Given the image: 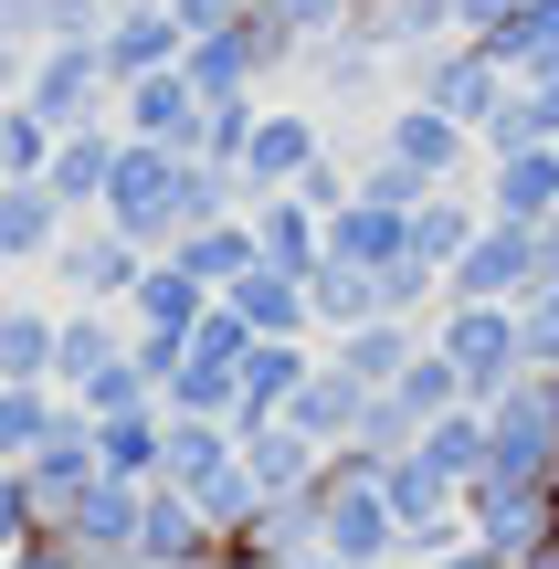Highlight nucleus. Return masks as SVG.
Instances as JSON below:
<instances>
[{
  "label": "nucleus",
  "mask_w": 559,
  "mask_h": 569,
  "mask_svg": "<svg viewBox=\"0 0 559 569\" xmlns=\"http://www.w3.org/2000/svg\"><path fill=\"white\" fill-rule=\"evenodd\" d=\"M486 211H497V222H549L559 211V148H507V159L486 169Z\"/></svg>",
  "instance_id": "obj_10"
},
{
  "label": "nucleus",
  "mask_w": 559,
  "mask_h": 569,
  "mask_svg": "<svg viewBox=\"0 0 559 569\" xmlns=\"http://www.w3.org/2000/svg\"><path fill=\"white\" fill-rule=\"evenodd\" d=\"M359 411H370V390H359L338 359H317V369H307V390L286 401V422L307 432V443H328V453H338V443H359Z\"/></svg>",
  "instance_id": "obj_6"
},
{
  "label": "nucleus",
  "mask_w": 559,
  "mask_h": 569,
  "mask_svg": "<svg viewBox=\"0 0 559 569\" xmlns=\"http://www.w3.org/2000/svg\"><path fill=\"white\" fill-rule=\"evenodd\" d=\"M53 264L74 274V296H138V274H148V243H127V232H84V243H63Z\"/></svg>",
  "instance_id": "obj_12"
},
{
  "label": "nucleus",
  "mask_w": 559,
  "mask_h": 569,
  "mask_svg": "<svg viewBox=\"0 0 559 569\" xmlns=\"http://www.w3.org/2000/svg\"><path fill=\"white\" fill-rule=\"evenodd\" d=\"M391 401L412 411V422H443V411H465V369L443 359L433 338H422V359H412V369H401V380H391Z\"/></svg>",
  "instance_id": "obj_16"
},
{
  "label": "nucleus",
  "mask_w": 559,
  "mask_h": 569,
  "mask_svg": "<svg viewBox=\"0 0 559 569\" xmlns=\"http://www.w3.org/2000/svg\"><path fill=\"white\" fill-rule=\"evenodd\" d=\"M106 359H127V327H106L96 306H84V317H74V327L53 338V390H84V380H96Z\"/></svg>",
  "instance_id": "obj_17"
},
{
  "label": "nucleus",
  "mask_w": 559,
  "mask_h": 569,
  "mask_svg": "<svg viewBox=\"0 0 559 569\" xmlns=\"http://www.w3.org/2000/svg\"><path fill=\"white\" fill-rule=\"evenodd\" d=\"M138 507H148V486H127V475H96V486H84L74 507L53 517V528L74 538L84 559H127V549H138Z\"/></svg>",
  "instance_id": "obj_5"
},
{
  "label": "nucleus",
  "mask_w": 559,
  "mask_h": 569,
  "mask_svg": "<svg viewBox=\"0 0 559 569\" xmlns=\"http://www.w3.org/2000/svg\"><path fill=\"white\" fill-rule=\"evenodd\" d=\"M422 338H433V327H412V317H370V327H338V369H349L359 390H391L401 369L422 359Z\"/></svg>",
  "instance_id": "obj_9"
},
{
  "label": "nucleus",
  "mask_w": 559,
  "mask_h": 569,
  "mask_svg": "<svg viewBox=\"0 0 559 569\" xmlns=\"http://www.w3.org/2000/svg\"><path fill=\"white\" fill-rule=\"evenodd\" d=\"M518 569H559V549H539V559H518Z\"/></svg>",
  "instance_id": "obj_24"
},
{
  "label": "nucleus",
  "mask_w": 559,
  "mask_h": 569,
  "mask_svg": "<svg viewBox=\"0 0 559 569\" xmlns=\"http://www.w3.org/2000/svg\"><path fill=\"white\" fill-rule=\"evenodd\" d=\"M96 569H148V559H96Z\"/></svg>",
  "instance_id": "obj_25"
},
{
  "label": "nucleus",
  "mask_w": 559,
  "mask_h": 569,
  "mask_svg": "<svg viewBox=\"0 0 559 569\" xmlns=\"http://www.w3.org/2000/svg\"><path fill=\"white\" fill-rule=\"evenodd\" d=\"M106 180H117V148L106 138H74V148H53V201H106Z\"/></svg>",
  "instance_id": "obj_19"
},
{
  "label": "nucleus",
  "mask_w": 559,
  "mask_h": 569,
  "mask_svg": "<svg viewBox=\"0 0 559 569\" xmlns=\"http://www.w3.org/2000/svg\"><path fill=\"white\" fill-rule=\"evenodd\" d=\"M433 348L465 369V401H507L528 380V338H518V306H443Z\"/></svg>",
  "instance_id": "obj_1"
},
{
  "label": "nucleus",
  "mask_w": 559,
  "mask_h": 569,
  "mask_svg": "<svg viewBox=\"0 0 559 569\" xmlns=\"http://www.w3.org/2000/svg\"><path fill=\"white\" fill-rule=\"evenodd\" d=\"M465 538H486V549H507V559H539V549H559V507H549V486L476 475V486H465Z\"/></svg>",
  "instance_id": "obj_2"
},
{
  "label": "nucleus",
  "mask_w": 559,
  "mask_h": 569,
  "mask_svg": "<svg viewBox=\"0 0 559 569\" xmlns=\"http://www.w3.org/2000/svg\"><path fill=\"white\" fill-rule=\"evenodd\" d=\"M0 569H96V559H84V549H74L63 528H42V538H21V549L0 559Z\"/></svg>",
  "instance_id": "obj_21"
},
{
  "label": "nucleus",
  "mask_w": 559,
  "mask_h": 569,
  "mask_svg": "<svg viewBox=\"0 0 559 569\" xmlns=\"http://www.w3.org/2000/svg\"><path fill=\"white\" fill-rule=\"evenodd\" d=\"M476 232H486V211H465L455 190H433V201L412 211V253H422V264H433V274H455V264H465V243H476Z\"/></svg>",
  "instance_id": "obj_15"
},
{
  "label": "nucleus",
  "mask_w": 559,
  "mask_h": 569,
  "mask_svg": "<svg viewBox=\"0 0 559 569\" xmlns=\"http://www.w3.org/2000/svg\"><path fill=\"white\" fill-rule=\"evenodd\" d=\"M222 306L253 327V338H307V327H317V296H307V274H286V264H253V274L222 296Z\"/></svg>",
  "instance_id": "obj_7"
},
{
  "label": "nucleus",
  "mask_w": 559,
  "mask_h": 569,
  "mask_svg": "<svg viewBox=\"0 0 559 569\" xmlns=\"http://www.w3.org/2000/svg\"><path fill=\"white\" fill-rule=\"evenodd\" d=\"M465 148H476V127H455L443 106H401V117H391V159H412L433 190L465 169Z\"/></svg>",
  "instance_id": "obj_11"
},
{
  "label": "nucleus",
  "mask_w": 559,
  "mask_h": 569,
  "mask_svg": "<svg viewBox=\"0 0 559 569\" xmlns=\"http://www.w3.org/2000/svg\"><path fill=\"white\" fill-rule=\"evenodd\" d=\"M528 232H539V284H559V211H549V222H528ZM539 284H528V296H539Z\"/></svg>",
  "instance_id": "obj_23"
},
{
  "label": "nucleus",
  "mask_w": 559,
  "mask_h": 569,
  "mask_svg": "<svg viewBox=\"0 0 559 569\" xmlns=\"http://www.w3.org/2000/svg\"><path fill=\"white\" fill-rule=\"evenodd\" d=\"M528 284H539V232L486 211V232L465 243V264L443 274V306H518Z\"/></svg>",
  "instance_id": "obj_3"
},
{
  "label": "nucleus",
  "mask_w": 559,
  "mask_h": 569,
  "mask_svg": "<svg viewBox=\"0 0 559 569\" xmlns=\"http://www.w3.org/2000/svg\"><path fill=\"white\" fill-rule=\"evenodd\" d=\"M232 443H243V475H253L264 507H296V496H317V475H328V443H307L296 422H253V432H232Z\"/></svg>",
  "instance_id": "obj_4"
},
{
  "label": "nucleus",
  "mask_w": 559,
  "mask_h": 569,
  "mask_svg": "<svg viewBox=\"0 0 559 569\" xmlns=\"http://www.w3.org/2000/svg\"><path fill=\"white\" fill-rule=\"evenodd\" d=\"M518 338H528V369H559V284L518 296Z\"/></svg>",
  "instance_id": "obj_20"
},
{
  "label": "nucleus",
  "mask_w": 559,
  "mask_h": 569,
  "mask_svg": "<svg viewBox=\"0 0 559 569\" xmlns=\"http://www.w3.org/2000/svg\"><path fill=\"white\" fill-rule=\"evenodd\" d=\"M433 569H518V559H507V549H486V538H455Z\"/></svg>",
  "instance_id": "obj_22"
},
{
  "label": "nucleus",
  "mask_w": 559,
  "mask_h": 569,
  "mask_svg": "<svg viewBox=\"0 0 559 569\" xmlns=\"http://www.w3.org/2000/svg\"><path fill=\"white\" fill-rule=\"evenodd\" d=\"M232 465H243L232 422H180V411H169V443H159V486H180V496H211V486H222Z\"/></svg>",
  "instance_id": "obj_8"
},
{
  "label": "nucleus",
  "mask_w": 559,
  "mask_h": 569,
  "mask_svg": "<svg viewBox=\"0 0 559 569\" xmlns=\"http://www.w3.org/2000/svg\"><path fill=\"white\" fill-rule=\"evenodd\" d=\"M53 422H63L53 380H0V465H32Z\"/></svg>",
  "instance_id": "obj_13"
},
{
  "label": "nucleus",
  "mask_w": 559,
  "mask_h": 569,
  "mask_svg": "<svg viewBox=\"0 0 559 569\" xmlns=\"http://www.w3.org/2000/svg\"><path fill=\"white\" fill-rule=\"evenodd\" d=\"M53 317H32V306H11L0 317V380H53Z\"/></svg>",
  "instance_id": "obj_18"
},
{
  "label": "nucleus",
  "mask_w": 559,
  "mask_h": 569,
  "mask_svg": "<svg viewBox=\"0 0 559 569\" xmlns=\"http://www.w3.org/2000/svg\"><path fill=\"white\" fill-rule=\"evenodd\" d=\"M422 465L433 475H455V486H476L486 475V401H465V411H443V422H422Z\"/></svg>",
  "instance_id": "obj_14"
}]
</instances>
